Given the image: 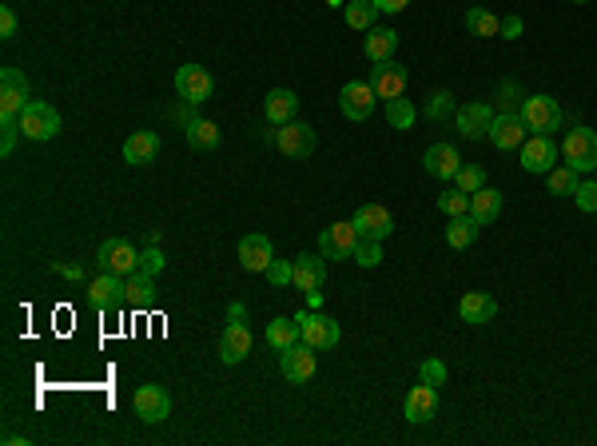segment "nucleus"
<instances>
[{
    "mask_svg": "<svg viewBox=\"0 0 597 446\" xmlns=\"http://www.w3.org/2000/svg\"><path fill=\"white\" fill-rule=\"evenodd\" d=\"M355 247H358V227H355V219L331 223V227L319 235V255H323V260H351Z\"/></svg>",
    "mask_w": 597,
    "mask_h": 446,
    "instance_id": "nucleus-5",
    "label": "nucleus"
},
{
    "mask_svg": "<svg viewBox=\"0 0 597 446\" xmlns=\"http://www.w3.org/2000/svg\"><path fill=\"white\" fill-rule=\"evenodd\" d=\"M16 136H20V116H0V156H12Z\"/></svg>",
    "mask_w": 597,
    "mask_h": 446,
    "instance_id": "nucleus-40",
    "label": "nucleus"
},
{
    "mask_svg": "<svg viewBox=\"0 0 597 446\" xmlns=\"http://www.w3.org/2000/svg\"><path fill=\"white\" fill-rule=\"evenodd\" d=\"M558 144L550 140V136H530V140L522 144V168L530 171V176H545V171H553L558 164Z\"/></svg>",
    "mask_w": 597,
    "mask_h": 446,
    "instance_id": "nucleus-13",
    "label": "nucleus"
},
{
    "mask_svg": "<svg viewBox=\"0 0 597 446\" xmlns=\"http://www.w3.org/2000/svg\"><path fill=\"white\" fill-rule=\"evenodd\" d=\"M582 171H574V168H553V171H545V179H550V192L553 195H574L577 192V184H582Z\"/></svg>",
    "mask_w": 597,
    "mask_h": 446,
    "instance_id": "nucleus-35",
    "label": "nucleus"
},
{
    "mask_svg": "<svg viewBox=\"0 0 597 446\" xmlns=\"http://www.w3.org/2000/svg\"><path fill=\"white\" fill-rule=\"evenodd\" d=\"M263 276L271 279V287H287V283H295V263H287V260H271Z\"/></svg>",
    "mask_w": 597,
    "mask_h": 446,
    "instance_id": "nucleus-41",
    "label": "nucleus"
},
{
    "mask_svg": "<svg viewBox=\"0 0 597 446\" xmlns=\"http://www.w3.org/2000/svg\"><path fill=\"white\" fill-rule=\"evenodd\" d=\"M374 88H371V80H351L343 92H339V108H343V116L347 120H366L374 112Z\"/></svg>",
    "mask_w": 597,
    "mask_h": 446,
    "instance_id": "nucleus-16",
    "label": "nucleus"
},
{
    "mask_svg": "<svg viewBox=\"0 0 597 446\" xmlns=\"http://www.w3.org/2000/svg\"><path fill=\"white\" fill-rule=\"evenodd\" d=\"M96 263H100V271H112V276L127 279L135 268H140V252H135L127 239H104L100 252H96Z\"/></svg>",
    "mask_w": 597,
    "mask_h": 446,
    "instance_id": "nucleus-4",
    "label": "nucleus"
},
{
    "mask_svg": "<svg viewBox=\"0 0 597 446\" xmlns=\"http://www.w3.org/2000/svg\"><path fill=\"white\" fill-rule=\"evenodd\" d=\"M298 331H303V343H311L315 351H331L339 347V339H343V331H339L335 319H327V315L319 311H298Z\"/></svg>",
    "mask_w": 597,
    "mask_h": 446,
    "instance_id": "nucleus-3",
    "label": "nucleus"
},
{
    "mask_svg": "<svg viewBox=\"0 0 597 446\" xmlns=\"http://www.w3.org/2000/svg\"><path fill=\"white\" fill-rule=\"evenodd\" d=\"M159 156V136L156 132H132L124 140V160L132 168H143V164H151V160Z\"/></svg>",
    "mask_w": 597,
    "mask_h": 446,
    "instance_id": "nucleus-24",
    "label": "nucleus"
},
{
    "mask_svg": "<svg viewBox=\"0 0 597 446\" xmlns=\"http://www.w3.org/2000/svg\"><path fill=\"white\" fill-rule=\"evenodd\" d=\"M124 283H127V307H151V299H156V276L135 268Z\"/></svg>",
    "mask_w": 597,
    "mask_h": 446,
    "instance_id": "nucleus-30",
    "label": "nucleus"
},
{
    "mask_svg": "<svg viewBox=\"0 0 597 446\" xmlns=\"http://www.w3.org/2000/svg\"><path fill=\"white\" fill-rule=\"evenodd\" d=\"M29 108V80L20 68H4L0 72V116H20Z\"/></svg>",
    "mask_w": 597,
    "mask_h": 446,
    "instance_id": "nucleus-9",
    "label": "nucleus"
},
{
    "mask_svg": "<svg viewBox=\"0 0 597 446\" xmlns=\"http://www.w3.org/2000/svg\"><path fill=\"white\" fill-rule=\"evenodd\" d=\"M140 271H148V276H159V271H164V255H159L156 244H148L140 252Z\"/></svg>",
    "mask_w": 597,
    "mask_h": 446,
    "instance_id": "nucleus-44",
    "label": "nucleus"
},
{
    "mask_svg": "<svg viewBox=\"0 0 597 446\" xmlns=\"http://www.w3.org/2000/svg\"><path fill=\"white\" fill-rule=\"evenodd\" d=\"M60 276H68V279H80V268H76V263H64V268H56Z\"/></svg>",
    "mask_w": 597,
    "mask_h": 446,
    "instance_id": "nucleus-50",
    "label": "nucleus"
},
{
    "mask_svg": "<svg viewBox=\"0 0 597 446\" xmlns=\"http://www.w3.org/2000/svg\"><path fill=\"white\" fill-rule=\"evenodd\" d=\"M132 407H135V415H140L143 423H164V418L172 415V399H168V391L156 387V383H148V387L135 391Z\"/></svg>",
    "mask_w": 597,
    "mask_h": 446,
    "instance_id": "nucleus-15",
    "label": "nucleus"
},
{
    "mask_svg": "<svg viewBox=\"0 0 597 446\" xmlns=\"http://www.w3.org/2000/svg\"><path fill=\"white\" fill-rule=\"evenodd\" d=\"M60 132V112L53 104H45V100H29V108L20 112V136L24 140H53V136Z\"/></svg>",
    "mask_w": 597,
    "mask_h": 446,
    "instance_id": "nucleus-1",
    "label": "nucleus"
},
{
    "mask_svg": "<svg viewBox=\"0 0 597 446\" xmlns=\"http://www.w3.org/2000/svg\"><path fill=\"white\" fill-rule=\"evenodd\" d=\"M0 37H4V40H8V37H16V12H12L8 4L0 8Z\"/></svg>",
    "mask_w": 597,
    "mask_h": 446,
    "instance_id": "nucleus-46",
    "label": "nucleus"
},
{
    "mask_svg": "<svg viewBox=\"0 0 597 446\" xmlns=\"http://www.w3.org/2000/svg\"><path fill=\"white\" fill-rule=\"evenodd\" d=\"M574 200H577V208H582V211H597V179H585V184H577Z\"/></svg>",
    "mask_w": 597,
    "mask_h": 446,
    "instance_id": "nucleus-45",
    "label": "nucleus"
},
{
    "mask_svg": "<svg viewBox=\"0 0 597 446\" xmlns=\"http://www.w3.org/2000/svg\"><path fill=\"white\" fill-rule=\"evenodd\" d=\"M395 48H398V32L395 29H379V24H374V29L366 32V40H363V53H366L371 64L390 60V56H395Z\"/></svg>",
    "mask_w": 597,
    "mask_h": 446,
    "instance_id": "nucleus-26",
    "label": "nucleus"
},
{
    "mask_svg": "<svg viewBox=\"0 0 597 446\" xmlns=\"http://www.w3.org/2000/svg\"><path fill=\"white\" fill-rule=\"evenodd\" d=\"M295 108H298V96H295L291 88L267 92V104H263V112H267L271 124H291V120H295Z\"/></svg>",
    "mask_w": 597,
    "mask_h": 446,
    "instance_id": "nucleus-27",
    "label": "nucleus"
},
{
    "mask_svg": "<svg viewBox=\"0 0 597 446\" xmlns=\"http://www.w3.org/2000/svg\"><path fill=\"white\" fill-rule=\"evenodd\" d=\"M502 37H506V40L522 37V16H506V21H502Z\"/></svg>",
    "mask_w": 597,
    "mask_h": 446,
    "instance_id": "nucleus-47",
    "label": "nucleus"
},
{
    "mask_svg": "<svg viewBox=\"0 0 597 446\" xmlns=\"http://www.w3.org/2000/svg\"><path fill=\"white\" fill-rule=\"evenodd\" d=\"M279 367H283L287 383H311L319 363H315V347L311 343H291L287 351H279Z\"/></svg>",
    "mask_w": 597,
    "mask_h": 446,
    "instance_id": "nucleus-8",
    "label": "nucleus"
},
{
    "mask_svg": "<svg viewBox=\"0 0 597 446\" xmlns=\"http://www.w3.org/2000/svg\"><path fill=\"white\" fill-rule=\"evenodd\" d=\"M526 132H530V128L522 124L518 112H502V116H494V124H490V144L498 152H514V148L526 144Z\"/></svg>",
    "mask_w": 597,
    "mask_h": 446,
    "instance_id": "nucleus-14",
    "label": "nucleus"
},
{
    "mask_svg": "<svg viewBox=\"0 0 597 446\" xmlns=\"http://www.w3.org/2000/svg\"><path fill=\"white\" fill-rule=\"evenodd\" d=\"M574 4H585V0H574Z\"/></svg>",
    "mask_w": 597,
    "mask_h": 446,
    "instance_id": "nucleus-51",
    "label": "nucleus"
},
{
    "mask_svg": "<svg viewBox=\"0 0 597 446\" xmlns=\"http://www.w3.org/2000/svg\"><path fill=\"white\" fill-rule=\"evenodd\" d=\"M298 339H303V331H298V319H295V315H291V319H271V323H267V343H271L275 351H287V347H291V343H298Z\"/></svg>",
    "mask_w": 597,
    "mask_h": 446,
    "instance_id": "nucleus-32",
    "label": "nucleus"
},
{
    "mask_svg": "<svg viewBox=\"0 0 597 446\" xmlns=\"http://www.w3.org/2000/svg\"><path fill=\"white\" fill-rule=\"evenodd\" d=\"M458 315H462L466 323H474V327H482V323H490L494 315H498V299H494L490 291H470V295H462V303H458Z\"/></svg>",
    "mask_w": 597,
    "mask_h": 446,
    "instance_id": "nucleus-23",
    "label": "nucleus"
},
{
    "mask_svg": "<svg viewBox=\"0 0 597 446\" xmlns=\"http://www.w3.org/2000/svg\"><path fill=\"white\" fill-rule=\"evenodd\" d=\"M247 319V307L243 303H232L227 307V323H243Z\"/></svg>",
    "mask_w": 597,
    "mask_h": 446,
    "instance_id": "nucleus-49",
    "label": "nucleus"
},
{
    "mask_svg": "<svg viewBox=\"0 0 597 446\" xmlns=\"http://www.w3.org/2000/svg\"><path fill=\"white\" fill-rule=\"evenodd\" d=\"M176 92L187 104H203V100H211V92H216V80H211V72L203 64H184L176 72Z\"/></svg>",
    "mask_w": 597,
    "mask_h": 446,
    "instance_id": "nucleus-7",
    "label": "nucleus"
},
{
    "mask_svg": "<svg viewBox=\"0 0 597 446\" xmlns=\"http://www.w3.org/2000/svg\"><path fill=\"white\" fill-rule=\"evenodd\" d=\"M438 211H442V216H450V219L462 216V211H470V195L458 192V187H454V192H442L438 195Z\"/></svg>",
    "mask_w": 597,
    "mask_h": 446,
    "instance_id": "nucleus-39",
    "label": "nucleus"
},
{
    "mask_svg": "<svg viewBox=\"0 0 597 446\" xmlns=\"http://www.w3.org/2000/svg\"><path fill=\"white\" fill-rule=\"evenodd\" d=\"M406 423H430L434 415H438V387H430V383H418V387L406 394Z\"/></svg>",
    "mask_w": 597,
    "mask_h": 446,
    "instance_id": "nucleus-20",
    "label": "nucleus"
},
{
    "mask_svg": "<svg viewBox=\"0 0 597 446\" xmlns=\"http://www.w3.org/2000/svg\"><path fill=\"white\" fill-rule=\"evenodd\" d=\"M418 379L430 383V387H442V383H446V363H442V359H426V363L418 367Z\"/></svg>",
    "mask_w": 597,
    "mask_h": 446,
    "instance_id": "nucleus-42",
    "label": "nucleus"
},
{
    "mask_svg": "<svg viewBox=\"0 0 597 446\" xmlns=\"http://www.w3.org/2000/svg\"><path fill=\"white\" fill-rule=\"evenodd\" d=\"M88 303H92V307H100V311H112V307L127 303V283H124V276L100 271V276L88 283Z\"/></svg>",
    "mask_w": 597,
    "mask_h": 446,
    "instance_id": "nucleus-10",
    "label": "nucleus"
},
{
    "mask_svg": "<svg viewBox=\"0 0 597 446\" xmlns=\"http://www.w3.org/2000/svg\"><path fill=\"white\" fill-rule=\"evenodd\" d=\"M355 227H358V235L387 239L390 231H395V216H390L382 203H363V208L355 211Z\"/></svg>",
    "mask_w": 597,
    "mask_h": 446,
    "instance_id": "nucleus-17",
    "label": "nucleus"
},
{
    "mask_svg": "<svg viewBox=\"0 0 597 446\" xmlns=\"http://www.w3.org/2000/svg\"><path fill=\"white\" fill-rule=\"evenodd\" d=\"M351 260H355V263H363V268H379V263H382V239L358 235V247H355Z\"/></svg>",
    "mask_w": 597,
    "mask_h": 446,
    "instance_id": "nucleus-37",
    "label": "nucleus"
},
{
    "mask_svg": "<svg viewBox=\"0 0 597 446\" xmlns=\"http://www.w3.org/2000/svg\"><path fill=\"white\" fill-rule=\"evenodd\" d=\"M454 124H458V136H466V140H482V136H490L494 112H490V104H466V108H458Z\"/></svg>",
    "mask_w": 597,
    "mask_h": 446,
    "instance_id": "nucleus-19",
    "label": "nucleus"
},
{
    "mask_svg": "<svg viewBox=\"0 0 597 446\" xmlns=\"http://www.w3.org/2000/svg\"><path fill=\"white\" fill-rule=\"evenodd\" d=\"M374 12H379V8H374L371 0H351V4H347V24L358 29V32H371L374 29Z\"/></svg>",
    "mask_w": 597,
    "mask_h": 446,
    "instance_id": "nucleus-36",
    "label": "nucleus"
},
{
    "mask_svg": "<svg viewBox=\"0 0 597 446\" xmlns=\"http://www.w3.org/2000/svg\"><path fill=\"white\" fill-rule=\"evenodd\" d=\"M593 171H597V168H593Z\"/></svg>",
    "mask_w": 597,
    "mask_h": 446,
    "instance_id": "nucleus-52",
    "label": "nucleus"
},
{
    "mask_svg": "<svg viewBox=\"0 0 597 446\" xmlns=\"http://www.w3.org/2000/svg\"><path fill=\"white\" fill-rule=\"evenodd\" d=\"M566 164L574 171H593L597 168V132L593 128H574L566 136V148H561Z\"/></svg>",
    "mask_w": 597,
    "mask_h": 446,
    "instance_id": "nucleus-6",
    "label": "nucleus"
},
{
    "mask_svg": "<svg viewBox=\"0 0 597 446\" xmlns=\"http://www.w3.org/2000/svg\"><path fill=\"white\" fill-rule=\"evenodd\" d=\"M518 116H522V124L530 128L534 136H550L561 128V108L553 96H526L522 108H518Z\"/></svg>",
    "mask_w": 597,
    "mask_h": 446,
    "instance_id": "nucleus-2",
    "label": "nucleus"
},
{
    "mask_svg": "<svg viewBox=\"0 0 597 446\" xmlns=\"http://www.w3.org/2000/svg\"><path fill=\"white\" fill-rule=\"evenodd\" d=\"M478 231H482V223H478L470 211H462V216H454V219L446 223V244L458 247V252H462V247H474Z\"/></svg>",
    "mask_w": 597,
    "mask_h": 446,
    "instance_id": "nucleus-28",
    "label": "nucleus"
},
{
    "mask_svg": "<svg viewBox=\"0 0 597 446\" xmlns=\"http://www.w3.org/2000/svg\"><path fill=\"white\" fill-rule=\"evenodd\" d=\"M371 88H374V96H379L382 104H387V100L406 96V68L395 64V60H382V64H374Z\"/></svg>",
    "mask_w": 597,
    "mask_h": 446,
    "instance_id": "nucleus-12",
    "label": "nucleus"
},
{
    "mask_svg": "<svg viewBox=\"0 0 597 446\" xmlns=\"http://www.w3.org/2000/svg\"><path fill=\"white\" fill-rule=\"evenodd\" d=\"M454 112V100H450V92H430V100H426V116L430 120H442Z\"/></svg>",
    "mask_w": 597,
    "mask_h": 446,
    "instance_id": "nucleus-43",
    "label": "nucleus"
},
{
    "mask_svg": "<svg viewBox=\"0 0 597 446\" xmlns=\"http://www.w3.org/2000/svg\"><path fill=\"white\" fill-rule=\"evenodd\" d=\"M279 152L291 160H307L315 152V128L311 124H298V120H291V124H279V136H275Z\"/></svg>",
    "mask_w": 597,
    "mask_h": 446,
    "instance_id": "nucleus-11",
    "label": "nucleus"
},
{
    "mask_svg": "<svg viewBox=\"0 0 597 446\" xmlns=\"http://www.w3.org/2000/svg\"><path fill=\"white\" fill-rule=\"evenodd\" d=\"M454 187H458V192H466V195H474L478 187H486V171L478 164H462V168H458V176H454Z\"/></svg>",
    "mask_w": 597,
    "mask_h": 446,
    "instance_id": "nucleus-38",
    "label": "nucleus"
},
{
    "mask_svg": "<svg viewBox=\"0 0 597 446\" xmlns=\"http://www.w3.org/2000/svg\"><path fill=\"white\" fill-rule=\"evenodd\" d=\"M470 216L478 223H494L502 216V192H494V187H478L470 195Z\"/></svg>",
    "mask_w": 597,
    "mask_h": 446,
    "instance_id": "nucleus-31",
    "label": "nucleus"
},
{
    "mask_svg": "<svg viewBox=\"0 0 597 446\" xmlns=\"http://www.w3.org/2000/svg\"><path fill=\"white\" fill-rule=\"evenodd\" d=\"M371 4L379 8V12H390V16H395V12H403V8L411 4V0H371Z\"/></svg>",
    "mask_w": 597,
    "mask_h": 446,
    "instance_id": "nucleus-48",
    "label": "nucleus"
},
{
    "mask_svg": "<svg viewBox=\"0 0 597 446\" xmlns=\"http://www.w3.org/2000/svg\"><path fill=\"white\" fill-rule=\"evenodd\" d=\"M422 168L430 171L434 179H454L458 168H462V156H458L454 144H434V148H426Z\"/></svg>",
    "mask_w": 597,
    "mask_h": 446,
    "instance_id": "nucleus-21",
    "label": "nucleus"
},
{
    "mask_svg": "<svg viewBox=\"0 0 597 446\" xmlns=\"http://www.w3.org/2000/svg\"><path fill=\"white\" fill-rule=\"evenodd\" d=\"M247 351H251V331H247V323H227L224 339H219V359H224L227 367H235L247 359Z\"/></svg>",
    "mask_w": 597,
    "mask_h": 446,
    "instance_id": "nucleus-22",
    "label": "nucleus"
},
{
    "mask_svg": "<svg viewBox=\"0 0 597 446\" xmlns=\"http://www.w3.org/2000/svg\"><path fill=\"white\" fill-rule=\"evenodd\" d=\"M466 32H474V37H498L502 21L494 12H486V8H470L466 12Z\"/></svg>",
    "mask_w": 597,
    "mask_h": 446,
    "instance_id": "nucleus-33",
    "label": "nucleus"
},
{
    "mask_svg": "<svg viewBox=\"0 0 597 446\" xmlns=\"http://www.w3.org/2000/svg\"><path fill=\"white\" fill-rule=\"evenodd\" d=\"M414 120H418V112L414 104L406 96H398V100H387V124L390 128H398V132H406V128H414Z\"/></svg>",
    "mask_w": 597,
    "mask_h": 446,
    "instance_id": "nucleus-34",
    "label": "nucleus"
},
{
    "mask_svg": "<svg viewBox=\"0 0 597 446\" xmlns=\"http://www.w3.org/2000/svg\"><path fill=\"white\" fill-rule=\"evenodd\" d=\"M323 279H327V260H323V255H311V252L298 255L295 260V287L298 291H319Z\"/></svg>",
    "mask_w": 597,
    "mask_h": 446,
    "instance_id": "nucleus-25",
    "label": "nucleus"
},
{
    "mask_svg": "<svg viewBox=\"0 0 597 446\" xmlns=\"http://www.w3.org/2000/svg\"><path fill=\"white\" fill-rule=\"evenodd\" d=\"M184 132H187V144H192V148H200V152L219 148V140H224V132H219L216 120H187Z\"/></svg>",
    "mask_w": 597,
    "mask_h": 446,
    "instance_id": "nucleus-29",
    "label": "nucleus"
},
{
    "mask_svg": "<svg viewBox=\"0 0 597 446\" xmlns=\"http://www.w3.org/2000/svg\"><path fill=\"white\" fill-rule=\"evenodd\" d=\"M275 260V252H271V239L267 235H243L239 239V268L243 271H267V263Z\"/></svg>",
    "mask_w": 597,
    "mask_h": 446,
    "instance_id": "nucleus-18",
    "label": "nucleus"
}]
</instances>
